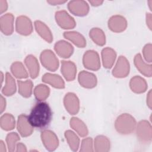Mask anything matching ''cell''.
Instances as JSON below:
<instances>
[{
  "label": "cell",
  "mask_w": 152,
  "mask_h": 152,
  "mask_svg": "<svg viewBox=\"0 0 152 152\" xmlns=\"http://www.w3.org/2000/svg\"><path fill=\"white\" fill-rule=\"evenodd\" d=\"M16 87L15 80L13 79L11 74L8 72L6 73V85L2 90V93L6 96H11L15 92Z\"/></svg>",
  "instance_id": "3957f363"
},
{
  "label": "cell",
  "mask_w": 152,
  "mask_h": 152,
  "mask_svg": "<svg viewBox=\"0 0 152 152\" xmlns=\"http://www.w3.org/2000/svg\"><path fill=\"white\" fill-rule=\"evenodd\" d=\"M52 118V109L47 102H39L32 107L27 116L29 124L33 127L39 129L48 126Z\"/></svg>",
  "instance_id": "6da1fadb"
},
{
  "label": "cell",
  "mask_w": 152,
  "mask_h": 152,
  "mask_svg": "<svg viewBox=\"0 0 152 152\" xmlns=\"http://www.w3.org/2000/svg\"><path fill=\"white\" fill-rule=\"evenodd\" d=\"M48 2L49 3H51V4H53V3H56H56H57V4H59H59L65 3L66 1H57V2H56V1H48Z\"/></svg>",
  "instance_id": "52a82bcc"
},
{
  "label": "cell",
  "mask_w": 152,
  "mask_h": 152,
  "mask_svg": "<svg viewBox=\"0 0 152 152\" xmlns=\"http://www.w3.org/2000/svg\"><path fill=\"white\" fill-rule=\"evenodd\" d=\"M1 113H2L4 109L5 108V104L4 105V103H3V102H4V97H2V95H1Z\"/></svg>",
  "instance_id": "8992f818"
},
{
  "label": "cell",
  "mask_w": 152,
  "mask_h": 152,
  "mask_svg": "<svg viewBox=\"0 0 152 152\" xmlns=\"http://www.w3.org/2000/svg\"><path fill=\"white\" fill-rule=\"evenodd\" d=\"M1 30L4 34L9 35L13 31V15L8 13L1 17Z\"/></svg>",
  "instance_id": "7a4b0ae2"
},
{
  "label": "cell",
  "mask_w": 152,
  "mask_h": 152,
  "mask_svg": "<svg viewBox=\"0 0 152 152\" xmlns=\"http://www.w3.org/2000/svg\"><path fill=\"white\" fill-rule=\"evenodd\" d=\"M18 140H20V137L15 132H11L7 135V142L9 148V151H12L14 150L15 142Z\"/></svg>",
  "instance_id": "5b68a950"
},
{
  "label": "cell",
  "mask_w": 152,
  "mask_h": 152,
  "mask_svg": "<svg viewBox=\"0 0 152 152\" xmlns=\"http://www.w3.org/2000/svg\"><path fill=\"white\" fill-rule=\"evenodd\" d=\"M9 122L15 124V120L14 119V118L9 113H5L1 116V126L2 129L6 131L12 129L15 125L9 124Z\"/></svg>",
  "instance_id": "277c9868"
}]
</instances>
